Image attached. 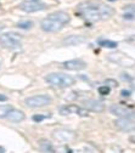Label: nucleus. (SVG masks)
I'll list each match as a JSON object with an SVG mask.
<instances>
[{"instance_id": "1", "label": "nucleus", "mask_w": 135, "mask_h": 153, "mask_svg": "<svg viewBox=\"0 0 135 153\" xmlns=\"http://www.w3.org/2000/svg\"><path fill=\"white\" fill-rule=\"evenodd\" d=\"M77 7H78V14L91 22L107 19L115 14V10L111 6H108L107 4L102 1H99V0L83 1Z\"/></svg>"}, {"instance_id": "2", "label": "nucleus", "mask_w": 135, "mask_h": 153, "mask_svg": "<svg viewBox=\"0 0 135 153\" xmlns=\"http://www.w3.org/2000/svg\"><path fill=\"white\" fill-rule=\"evenodd\" d=\"M45 81L50 85L56 86V88H61V89H65V88H69L72 85H74L76 83V79L68 75L66 73H60V72H55V73H50L45 77Z\"/></svg>"}, {"instance_id": "3", "label": "nucleus", "mask_w": 135, "mask_h": 153, "mask_svg": "<svg viewBox=\"0 0 135 153\" xmlns=\"http://www.w3.org/2000/svg\"><path fill=\"white\" fill-rule=\"evenodd\" d=\"M21 40H22V35L16 32H7L0 34V44L7 50L21 49V46H22Z\"/></svg>"}, {"instance_id": "4", "label": "nucleus", "mask_w": 135, "mask_h": 153, "mask_svg": "<svg viewBox=\"0 0 135 153\" xmlns=\"http://www.w3.org/2000/svg\"><path fill=\"white\" fill-rule=\"evenodd\" d=\"M26 106L29 108H40V107H45L51 103V97L48 95H34L27 97L25 100Z\"/></svg>"}, {"instance_id": "5", "label": "nucleus", "mask_w": 135, "mask_h": 153, "mask_svg": "<svg viewBox=\"0 0 135 153\" xmlns=\"http://www.w3.org/2000/svg\"><path fill=\"white\" fill-rule=\"evenodd\" d=\"M19 9L27 14H32V12L43 11V10L46 9V5L41 0H27V1L19 4Z\"/></svg>"}, {"instance_id": "6", "label": "nucleus", "mask_w": 135, "mask_h": 153, "mask_svg": "<svg viewBox=\"0 0 135 153\" xmlns=\"http://www.w3.org/2000/svg\"><path fill=\"white\" fill-rule=\"evenodd\" d=\"M110 112L112 114L117 116L118 118H127V119L135 118V112L123 105H112L110 107Z\"/></svg>"}, {"instance_id": "7", "label": "nucleus", "mask_w": 135, "mask_h": 153, "mask_svg": "<svg viewBox=\"0 0 135 153\" xmlns=\"http://www.w3.org/2000/svg\"><path fill=\"white\" fill-rule=\"evenodd\" d=\"M40 27H41V29H43L44 32L55 33V32L61 30L65 26L62 24V23H60V22H57L56 19H53V18H50V17H45L43 21H41Z\"/></svg>"}, {"instance_id": "8", "label": "nucleus", "mask_w": 135, "mask_h": 153, "mask_svg": "<svg viewBox=\"0 0 135 153\" xmlns=\"http://www.w3.org/2000/svg\"><path fill=\"white\" fill-rule=\"evenodd\" d=\"M54 139L61 142H71L76 139V132L68 129H57L54 131Z\"/></svg>"}, {"instance_id": "9", "label": "nucleus", "mask_w": 135, "mask_h": 153, "mask_svg": "<svg viewBox=\"0 0 135 153\" xmlns=\"http://www.w3.org/2000/svg\"><path fill=\"white\" fill-rule=\"evenodd\" d=\"M83 105H84V108H87L88 111H92V112H102L105 109V105L103 102L99 101V100H94V98H89V100H84L83 101Z\"/></svg>"}, {"instance_id": "10", "label": "nucleus", "mask_w": 135, "mask_h": 153, "mask_svg": "<svg viewBox=\"0 0 135 153\" xmlns=\"http://www.w3.org/2000/svg\"><path fill=\"white\" fill-rule=\"evenodd\" d=\"M115 125L122 131H131L135 129V123L133 119H127V118H118L115 120Z\"/></svg>"}, {"instance_id": "11", "label": "nucleus", "mask_w": 135, "mask_h": 153, "mask_svg": "<svg viewBox=\"0 0 135 153\" xmlns=\"http://www.w3.org/2000/svg\"><path fill=\"white\" fill-rule=\"evenodd\" d=\"M64 67L68 70H82L87 68V63L82 60H69L64 62Z\"/></svg>"}, {"instance_id": "12", "label": "nucleus", "mask_w": 135, "mask_h": 153, "mask_svg": "<svg viewBox=\"0 0 135 153\" xmlns=\"http://www.w3.org/2000/svg\"><path fill=\"white\" fill-rule=\"evenodd\" d=\"M48 17L53 18V19H56L57 22L62 23L64 26H66V24L69 23V21H71L69 15H68L67 12H65V11H55V12H51Z\"/></svg>"}, {"instance_id": "13", "label": "nucleus", "mask_w": 135, "mask_h": 153, "mask_svg": "<svg viewBox=\"0 0 135 153\" xmlns=\"http://www.w3.org/2000/svg\"><path fill=\"white\" fill-rule=\"evenodd\" d=\"M10 121H12V123H19V121H23L26 116L22 111H19V109H16V108H12L11 111L9 112V114L6 117Z\"/></svg>"}, {"instance_id": "14", "label": "nucleus", "mask_w": 135, "mask_h": 153, "mask_svg": "<svg viewBox=\"0 0 135 153\" xmlns=\"http://www.w3.org/2000/svg\"><path fill=\"white\" fill-rule=\"evenodd\" d=\"M84 42H85V37L83 35H69L62 40V43L65 45H78Z\"/></svg>"}, {"instance_id": "15", "label": "nucleus", "mask_w": 135, "mask_h": 153, "mask_svg": "<svg viewBox=\"0 0 135 153\" xmlns=\"http://www.w3.org/2000/svg\"><path fill=\"white\" fill-rule=\"evenodd\" d=\"M38 145H39V148L43 151L44 153H54L55 152L53 144H51V142L49 140H46V139H40L38 141Z\"/></svg>"}, {"instance_id": "16", "label": "nucleus", "mask_w": 135, "mask_h": 153, "mask_svg": "<svg viewBox=\"0 0 135 153\" xmlns=\"http://www.w3.org/2000/svg\"><path fill=\"white\" fill-rule=\"evenodd\" d=\"M78 107L77 105H68V106H62L60 107L58 112L61 116H68V114H73L76 113L77 114V111H78Z\"/></svg>"}, {"instance_id": "17", "label": "nucleus", "mask_w": 135, "mask_h": 153, "mask_svg": "<svg viewBox=\"0 0 135 153\" xmlns=\"http://www.w3.org/2000/svg\"><path fill=\"white\" fill-rule=\"evenodd\" d=\"M12 109V107L10 106V105H3V106H0V118H6L7 114H9V112Z\"/></svg>"}, {"instance_id": "18", "label": "nucleus", "mask_w": 135, "mask_h": 153, "mask_svg": "<svg viewBox=\"0 0 135 153\" xmlns=\"http://www.w3.org/2000/svg\"><path fill=\"white\" fill-rule=\"evenodd\" d=\"M99 44L103 47H108V49H115L118 45L116 42H112V40H100Z\"/></svg>"}, {"instance_id": "19", "label": "nucleus", "mask_w": 135, "mask_h": 153, "mask_svg": "<svg viewBox=\"0 0 135 153\" xmlns=\"http://www.w3.org/2000/svg\"><path fill=\"white\" fill-rule=\"evenodd\" d=\"M17 27L21 29H29L33 27V22L32 21H21V22H18Z\"/></svg>"}, {"instance_id": "20", "label": "nucleus", "mask_w": 135, "mask_h": 153, "mask_svg": "<svg viewBox=\"0 0 135 153\" xmlns=\"http://www.w3.org/2000/svg\"><path fill=\"white\" fill-rule=\"evenodd\" d=\"M97 90H99V94H100V95H102V96H106V95H108V94H110L111 88H110V86H107V85H101Z\"/></svg>"}, {"instance_id": "21", "label": "nucleus", "mask_w": 135, "mask_h": 153, "mask_svg": "<svg viewBox=\"0 0 135 153\" xmlns=\"http://www.w3.org/2000/svg\"><path fill=\"white\" fill-rule=\"evenodd\" d=\"M45 118H50V114H48V116H43V114H35V116H33V120L34 121H37V123H39V121H41V120H44Z\"/></svg>"}, {"instance_id": "22", "label": "nucleus", "mask_w": 135, "mask_h": 153, "mask_svg": "<svg viewBox=\"0 0 135 153\" xmlns=\"http://www.w3.org/2000/svg\"><path fill=\"white\" fill-rule=\"evenodd\" d=\"M106 85L107 86H110V88H116V86H118V84H117V81L115 80V79H107L106 81Z\"/></svg>"}, {"instance_id": "23", "label": "nucleus", "mask_w": 135, "mask_h": 153, "mask_svg": "<svg viewBox=\"0 0 135 153\" xmlns=\"http://www.w3.org/2000/svg\"><path fill=\"white\" fill-rule=\"evenodd\" d=\"M124 10L129 14H134L135 12V5L134 4H129V5H126L124 6Z\"/></svg>"}, {"instance_id": "24", "label": "nucleus", "mask_w": 135, "mask_h": 153, "mask_svg": "<svg viewBox=\"0 0 135 153\" xmlns=\"http://www.w3.org/2000/svg\"><path fill=\"white\" fill-rule=\"evenodd\" d=\"M121 95L123 97H128V96H130V91L129 90H122L121 91Z\"/></svg>"}, {"instance_id": "25", "label": "nucleus", "mask_w": 135, "mask_h": 153, "mask_svg": "<svg viewBox=\"0 0 135 153\" xmlns=\"http://www.w3.org/2000/svg\"><path fill=\"white\" fill-rule=\"evenodd\" d=\"M124 19H134V14H129V12H127V14H124Z\"/></svg>"}, {"instance_id": "26", "label": "nucleus", "mask_w": 135, "mask_h": 153, "mask_svg": "<svg viewBox=\"0 0 135 153\" xmlns=\"http://www.w3.org/2000/svg\"><path fill=\"white\" fill-rule=\"evenodd\" d=\"M122 79H124V80H128L129 83H130V80H131V78L129 77V74H126V73L122 74Z\"/></svg>"}, {"instance_id": "27", "label": "nucleus", "mask_w": 135, "mask_h": 153, "mask_svg": "<svg viewBox=\"0 0 135 153\" xmlns=\"http://www.w3.org/2000/svg\"><path fill=\"white\" fill-rule=\"evenodd\" d=\"M6 100H7V97L4 94H0V101H6Z\"/></svg>"}, {"instance_id": "28", "label": "nucleus", "mask_w": 135, "mask_h": 153, "mask_svg": "<svg viewBox=\"0 0 135 153\" xmlns=\"http://www.w3.org/2000/svg\"><path fill=\"white\" fill-rule=\"evenodd\" d=\"M129 141L131 142V144H135V135H131V136L129 137Z\"/></svg>"}, {"instance_id": "29", "label": "nucleus", "mask_w": 135, "mask_h": 153, "mask_svg": "<svg viewBox=\"0 0 135 153\" xmlns=\"http://www.w3.org/2000/svg\"><path fill=\"white\" fill-rule=\"evenodd\" d=\"M130 84H131V86L135 89V78H131V80H130Z\"/></svg>"}, {"instance_id": "30", "label": "nucleus", "mask_w": 135, "mask_h": 153, "mask_svg": "<svg viewBox=\"0 0 135 153\" xmlns=\"http://www.w3.org/2000/svg\"><path fill=\"white\" fill-rule=\"evenodd\" d=\"M111 1H115V0H111Z\"/></svg>"}]
</instances>
